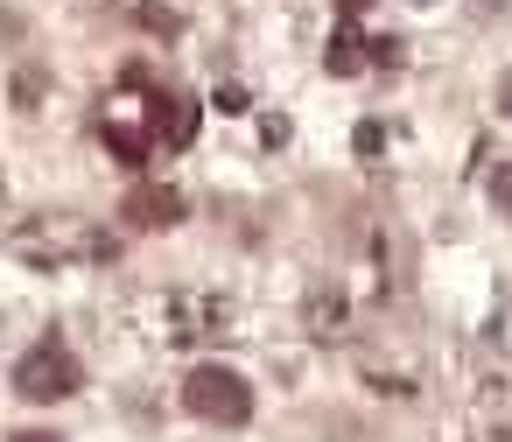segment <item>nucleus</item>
Listing matches in <instances>:
<instances>
[{"mask_svg": "<svg viewBox=\"0 0 512 442\" xmlns=\"http://www.w3.org/2000/svg\"><path fill=\"white\" fill-rule=\"evenodd\" d=\"M211 106H218V113H225V120H232V113H246V106H253V99H246V85H218V99H211Z\"/></svg>", "mask_w": 512, "mask_h": 442, "instance_id": "8", "label": "nucleus"}, {"mask_svg": "<svg viewBox=\"0 0 512 442\" xmlns=\"http://www.w3.org/2000/svg\"><path fill=\"white\" fill-rule=\"evenodd\" d=\"M106 148H113L127 169H141V162H148V134H141V127H127V120H106Z\"/></svg>", "mask_w": 512, "mask_h": 442, "instance_id": "6", "label": "nucleus"}, {"mask_svg": "<svg viewBox=\"0 0 512 442\" xmlns=\"http://www.w3.org/2000/svg\"><path fill=\"white\" fill-rule=\"evenodd\" d=\"M491 204H498V218H512V162L491 169Z\"/></svg>", "mask_w": 512, "mask_h": 442, "instance_id": "7", "label": "nucleus"}, {"mask_svg": "<svg viewBox=\"0 0 512 442\" xmlns=\"http://www.w3.org/2000/svg\"><path fill=\"white\" fill-rule=\"evenodd\" d=\"M323 64H330V78H351V71H365V36H358V29H330V43H323Z\"/></svg>", "mask_w": 512, "mask_h": 442, "instance_id": "5", "label": "nucleus"}, {"mask_svg": "<svg viewBox=\"0 0 512 442\" xmlns=\"http://www.w3.org/2000/svg\"><path fill=\"white\" fill-rule=\"evenodd\" d=\"M365 57H372V64H400V36H379V43H365Z\"/></svg>", "mask_w": 512, "mask_h": 442, "instance_id": "9", "label": "nucleus"}, {"mask_svg": "<svg viewBox=\"0 0 512 442\" xmlns=\"http://www.w3.org/2000/svg\"><path fill=\"white\" fill-rule=\"evenodd\" d=\"M120 211H127L134 225H148V232H155V225H176V218H183V190H169V183H141Z\"/></svg>", "mask_w": 512, "mask_h": 442, "instance_id": "3", "label": "nucleus"}, {"mask_svg": "<svg viewBox=\"0 0 512 442\" xmlns=\"http://www.w3.org/2000/svg\"><path fill=\"white\" fill-rule=\"evenodd\" d=\"M183 407H190L197 421H225V428H239V421L253 414V386H246L232 365H197V372L183 379Z\"/></svg>", "mask_w": 512, "mask_h": 442, "instance_id": "1", "label": "nucleus"}, {"mask_svg": "<svg viewBox=\"0 0 512 442\" xmlns=\"http://www.w3.org/2000/svg\"><path fill=\"white\" fill-rule=\"evenodd\" d=\"M379 148H386V127L365 120V127H358V155H379Z\"/></svg>", "mask_w": 512, "mask_h": 442, "instance_id": "10", "label": "nucleus"}, {"mask_svg": "<svg viewBox=\"0 0 512 442\" xmlns=\"http://www.w3.org/2000/svg\"><path fill=\"white\" fill-rule=\"evenodd\" d=\"M155 127H162L169 148H190L197 141V106L190 99H155Z\"/></svg>", "mask_w": 512, "mask_h": 442, "instance_id": "4", "label": "nucleus"}, {"mask_svg": "<svg viewBox=\"0 0 512 442\" xmlns=\"http://www.w3.org/2000/svg\"><path fill=\"white\" fill-rule=\"evenodd\" d=\"M8 442H64V435H43V428H22V435H8Z\"/></svg>", "mask_w": 512, "mask_h": 442, "instance_id": "12", "label": "nucleus"}, {"mask_svg": "<svg viewBox=\"0 0 512 442\" xmlns=\"http://www.w3.org/2000/svg\"><path fill=\"white\" fill-rule=\"evenodd\" d=\"M85 386V372H78V358L50 337V344H36V351H22V365H15V393L22 400H71Z\"/></svg>", "mask_w": 512, "mask_h": 442, "instance_id": "2", "label": "nucleus"}, {"mask_svg": "<svg viewBox=\"0 0 512 442\" xmlns=\"http://www.w3.org/2000/svg\"><path fill=\"white\" fill-rule=\"evenodd\" d=\"M498 106H505V120H512V71L498 78Z\"/></svg>", "mask_w": 512, "mask_h": 442, "instance_id": "11", "label": "nucleus"}, {"mask_svg": "<svg viewBox=\"0 0 512 442\" xmlns=\"http://www.w3.org/2000/svg\"><path fill=\"white\" fill-rule=\"evenodd\" d=\"M337 8H344V15H365V8H372V0H337Z\"/></svg>", "mask_w": 512, "mask_h": 442, "instance_id": "13", "label": "nucleus"}]
</instances>
